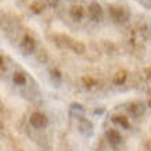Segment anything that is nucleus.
Masks as SVG:
<instances>
[{"instance_id":"20e7f679","label":"nucleus","mask_w":151,"mask_h":151,"mask_svg":"<svg viewBox=\"0 0 151 151\" xmlns=\"http://www.w3.org/2000/svg\"><path fill=\"white\" fill-rule=\"evenodd\" d=\"M21 48H22V51L25 54H32L35 51V48H36V41L32 36H25L21 41Z\"/></svg>"},{"instance_id":"f8f14e48","label":"nucleus","mask_w":151,"mask_h":151,"mask_svg":"<svg viewBox=\"0 0 151 151\" xmlns=\"http://www.w3.org/2000/svg\"><path fill=\"white\" fill-rule=\"evenodd\" d=\"M70 48H72L74 52H77V54H83V52L85 51V45H84V43L77 41V40H73L72 44H70Z\"/></svg>"},{"instance_id":"4468645a","label":"nucleus","mask_w":151,"mask_h":151,"mask_svg":"<svg viewBox=\"0 0 151 151\" xmlns=\"http://www.w3.org/2000/svg\"><path fill=\"white\" fill-rule=\"evenodd\" d=\"M60 78H62V74H60L59 70H58V69H52L51 70V80L52 81H55L56 80V83H59Z\"/></svg>"},{"instance_id":"f257e3e1","label":"nucleus","mask_w":151,"mask_h":151,"mask_svg":"<svg viewBox=\"0 0 151 151\" xmlns=\"http://www.w3.org/2000/svg\"><path fill=\"white\" fill-rule=\"evenodd\" d=\"M29 122L32 125L33 128H36V129H44V128L48 127V118L43 113H33L30 115V118H29Z\"/></svg>"},{"instance_id":"6e6552de","label":"nucleus","mask_w":151,"mask_h":151,"mask_svg":"<svg viewBox=\"0 0 151 151\" xmlns=\"http://www.w3.org/2000/svg\"><path fill=\"white\" fill-rule=\"evenodd\" d=\"M80 131L85 133V135H91L92 133V129H93V125L91 124V121H88V119H81L80 121Z\"/></svg>"},{"instance_id":"1a4fd4ad","label":"nucleus","mask_w":151,"mask_h":151,"mask_svg":"<svg viewBox=\"0 0 151 151\" xmlns=\"http://www.w3.org/2000/svg\"><path fill=\"white\" fill-rule=\"evenodd\" d=\"M113 122L119 125V127L125 128V129L129 128V121H128V118L124 117V115H113Z\"/></svg>"},{"instance_id":"dca6fc26","label":"nucleus","mask_w":151,"mask_h":151,"mask_svg":"<svg viewBox=\"0 0 151 151\" xmlns=\"http://www.w3.org/2000/svg\"><path fill=\"white\" fill-rule=\"evenodd\" d=\"M1 65H3V58L0 56V66H1Z\"/></svg>"},{"instance_id":"2eb2a0df","label":"nucleus","mask_w":151,"mask_h":151,"mask_svg":"<svg viewBox=\"0 0 151 151\" xmlns=\"http://www.w3.org/2000/svg\"><path fill=\"white\" fill-rule=\"evenodd\" d=\"M83 83L85 84V85H88V87H91V85H95L98 81H96L95 78H92V77H89V76H88V77H84V78H83Z\"/></svg>"},{"instance_id":"39448f33","label":"nucleus","mask_w":151,"mask_h":151,"mask_svg":"<svg viewBox=\"0 0 151 151\" xmlns=\"http://www.w3.org/2000/svg\"><path fill=\"white\" fill-rule=\"evenodd\" d=\"M106 139H107V142L111 146H118L121 142H122V136H121V133H119L118 131H115V129H109L107 132H106Z\"/></svg>"},{"instance_id":"7ed1b4c3","label":"nucleus","mask_w":151,"mask_h":151,"mask_svg":"<svg viewBox=\"0 0 151 151\" xmlns=\"http://www.w3.org/2000/svg\"><path fill=\"white\" fill-rule=\"evenodd\" d=\"M88 14L93 21H99L103 17V8L98 1H91L88 6Z\"/></svg>"},{"instance_id":"9b49d317","label":"nucleus","mask_w":151,"mask_h":151,"mask_svg":"<svg viewBox=\"0 0 151 151\" xmlns=\"http://www.w3.org/2000/svg\"><path fill=\"white\" fill-rule=\"evenodd\" d=\"M12 81L17 84V85H25L26 84V76L22 72H15L12 76Z\"/></svg>"},{"instance_id":"0eeeda50","label":"nucleus","mask_w":151,"mask_h":151,"mask_svg":"<svg viewBox=\"0 0 151 151\" xmlns=\"http://www.w3.org/2000/svg\"><path fill=\"white\" fill-rule=\"evenodd\" d=\"M128 111L131 113L133 117H140L144 113V106L142 103H132L128 107Z\"/></svg>"},{"instance_id":"9d476101","label":"nucleus","mask_w":151,"mask_h":151,"mask_svg":"<svg viewBox=\"0 0 151 151\" xmlns=\"http://www.w3.org/2000/svg\"><path fill=\"white\" fill-rule=\"evenodd\" d=\"M127 77H128V74L125 70H119V72L115 73L113 81H114V84H117V85H122V84L127 81Z\"/></svg>"},{"instance_id":"ddd939ff","label":"nucleus","mask_w":151,"mask_h":151,"mask_svg":"<svg viewBox=\"0 0 151 151\" xmlns=\"http://www.w3.org/2000/svg\"><path fill=\"white\" fill-rule=\"evenodd\" d=\"M30 10H32L33 12H36V14H40V12L44 10V4L41 3V1H33V3L30 4Z\"/></svg>"},{"instance_id":"f03ea898","label":"nucleus","mask_w":151,"mask_h":151,"mask_svg":"<svg viewBox=\"0 0 151 151\" xmlns=\"http://www.w3.org/2000/svg\"><path fill=\"white\" fill-rule=\"evenodd\" d=\"M110 14L117 22H125L129 17V12L124 6H111L110 7Z\"/></svg>"},{"instance_id":"423d86ee","label":"nucleus","mask_w":151,"mask_h":151,"mask_svg":"<svg viewBox=\"0 0 151 151\" xmlns=\"http://www.w3.org/2000/svg\"><path fill=\"white\" fill-rule=\"evenodd\" d=\"M84 14H85V10H84V7L80 6V4H76V6H73V7L70 8V17L76 21L83 19Z\"/></svg>"}]
</instances>
